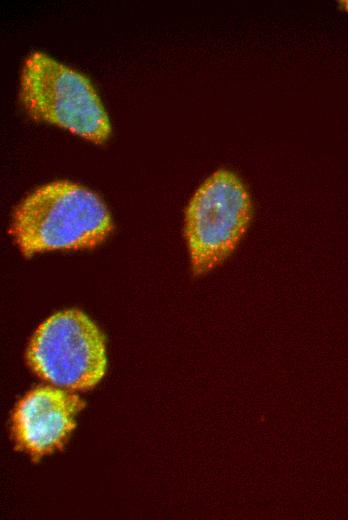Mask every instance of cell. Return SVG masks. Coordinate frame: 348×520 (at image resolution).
Wrapping results in <instances>:
<instances>
[{
    "label": "cell",
    "mask_w": 348,
    "mask_h": 520,
    "mask_svg": "<svg viewBox=\"0 0 348 520\" xmlns=\"http://www.w3.org/2000/svg\"><path fill=\"white\" fill-rule=\"evenodd\" d=\"M252 218L244 183L232 171L213 172L192 195L184 217V236L194 275L208 273L238 247Z\"/></svg>",
    "instance_id": "3957f363"
},
{
    "label": "cell",
    "mask_w": 348,
    "mask_h": 520,
    "mask_svg": "<svg viewBox=\"0 0 348 520\" xmlns=\"http://www.w3.org/2000/svg\"><path fill=\"white\" fill-rule=\"evenodd\" d=\"M19 98L36 121L57 125L94 143L110 136L108 114L90 80L43 52H32L25 59Z\"/></svg>",
    "instance_id": "7a4b0ae2"
},
{
    "label": "cell",
    "mask_w": 348,
    "mask_h": 520,
    "mask_svg": "<svg viewBox=\"0 0 348 520\" xmlns=\"http://www.w3.org/2000/svg\"><path fill=\"white\" fill-rule=\"evenodd\" d=\"M111 230L109 211L98 195L69 181H54L32 191L18 204L10 224V234L26 257L93 248Z\"/></svg>",
    "instance_id": "6da1fadb"
},
{
    "label": "cell",
    "mask_w": 348,
    "mask_h": 520,
    "mask_svg": "<svg viewBox=\"0 0 348 520\" xmlns=\"http://www.w3.org/2000/svg\"><path fill=\"white\" fill-rule=\"evenodd\" d=\"M83 406L77 395L65 390L47 386L30 391L19 401L13 415L18 446L34 457L60 448Z\"/></svg>",
    "instance_id": "5b68a950"
},
{
    "label": "cell",
    "mask_w": 348,
    "mask_h": 520,
    "mask_svg": "<svg viewBox=\"0 0 348 520\" xmlns=\"http://www.w3.org/2000/svg\"><path fill=\"white\" fill-rule=\"evenodd\" d=\"M338 3L343 10L348 12V0H340Z\"/></svg>",
    "instance_id": "8992f818"
},
{
    "label": "cell",
    "mask_w": 348,
    "mask_h": 520,
    "mask_svg": "<svg viewBox=\"0 0 348 520\" xmlns=\"http://www.w3.org/2000/svg\"><path fill=\"white\" fill-rule=\"evenodd\" d=\"M27 362L42 379L57 386L85 390L95 386L106 369L104 338L83 312H57L34 332Z\"/></svg>",
    "instance_id": "277c9868"
}]
</instances>
